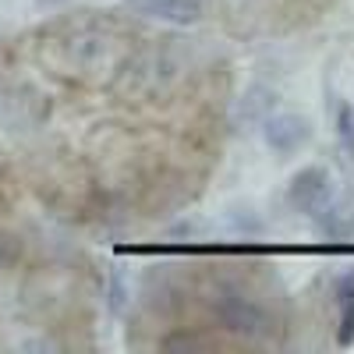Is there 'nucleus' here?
I'll return each mask as SVG.
<instances>
[{"label": "nucleus", "mask_w": 354, "mask_h": 354, "mask_svg": "<svg viewBox=\"0 0 354 354\" xmlns=\"http://www.w3.org/2000/svg\"><path fill=\"white\" fill-rule=\"evenodd\" d=\"M128 4L145 18L170 21V25H195L202 18V0H128Z\"/></svg>", "instance_id": "4"}, {"label": "nucleus", "mask_w": 354, "mask_h": 354, "mask_svg": "<svg viewBox=\"0 0 354 354\" xmlns=\"http://www.w3.org/2000/svg\"><path fill=\"white\" fill-rule=\"evenodd\" d=\"M337 344H340V347H351V344H354V301H344V308H340Z\"/></svg>", "instance_id": "7"}, {"label": "nucleus", "mask_w": 354, "mask_h": 354, "mask_svg": "<svg viewBox=\"0 0 354 354\" xmlns=\"http://www.w3.org/2000/svg\"><path fill=\"white\" fill-rule=\"evenodd\" d=\"M124 301H128V294H124V277L113 273V277H110V312L121 315V312H124Z\"/></svg>", "instance_id": "8"}, {"label": "nucleus", "mask_w": 354, "mask_h": 354, "mask_svg": "<svg viewBox=\"0 0 354 354\" xmlns=\"http://www.w3.org/2000/svg\"><path fill=\"white\" fill-rule=\"evenodd\" d=\"M213 315L216 322L234 333V337H245V340H266V337H273V312L252 301V298H241V294H230V298H220L213 305Z\"/></svg>", "instance_id": "1"}, {"label": "nucleus", "mask_w": 354, "mask_h": 354, "mask_svg": "<svg viewBox=\"0 0 354 354\" xmlns=\"http://www.w3.org/2000/svg\"><path fill=\"white\" fill-rule=\"evenodd\" d=\"M273 106H277V96H270L262 85H255L252 93L241 100V121L245 124H255V121H266V117L273 113Z\"/></svg>", "instance_id": "5"}, {"label": "nucleus", "mask_w": 354, "mask_h": 354, "mask_svg": "<svg viewBox=\"0 0 354 354\" xmlns=\"http://www.w3.org/2000/svg\"><path fill=\"white\" fill-rule=\"evenodd\" d=\"M287 202L290 209H298L305 216H319L322 209L333 205V181L322 167H305L290 177L287 185Z\"/></svg>", "instance_id": "2"}, {"label": "nucleus", "mask_w": 354, "mask_h": 354, "mask_svg": "<svg viewBox=\"0 0 354 354\" xmlns=\"http://www.w3.org/2000/svg\"><path fill=\"white\" fill-rule=\"evenodd\" d=\"M333 294H337V301H340V305H344V301H354V270H351V273H344V277L337 280Z\"/></svg>", "instance_id": "9"}, {"label": "nucleus", "mask_w": 354, "mask_h": 354, "mask_svg": "<svg viewBox=\"0 0 354 354\" xmlns=\"http://www.w3.org/2000/svg\"><path fill=\"white\" fill-rule=\"evenodd\" d=\"M262 128H266V142H270V149L280 153V156L298 153L301 145L312 138V124L305 121L301 113H290V110L270 113V117L262 121Z\"/></svg>", "instance_id": "3"}, {"label": "nucleus", "mask_w": 354, "mask_h": 354, "mask_svg": "<svg viewBox=\"0 0 354 354\" xmlns=\"http://www.w3.org/2000/svg\"><path fill=\"white\" fill-rule=\"evenodd\" d=\"M337 131H340V142L347 145V153H354V106L351 103H337Z\"/></svg>", "instance_id": "6"}]
</instances>
